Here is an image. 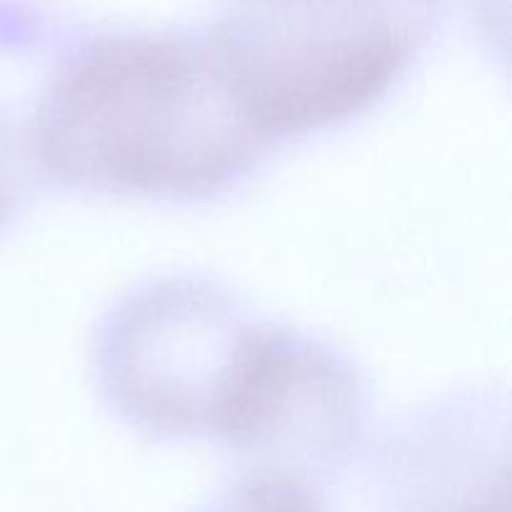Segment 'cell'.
I'll use <instances>...</instances> for the list:
<instances>
[{"mask_svg":"<svg viewBox=\"0 0 512 512\" xmlns=\"http://www.w3.org/2000/svg\"><path fill=\"white\" fill-rule=\"evenodd\" d=\"M260 325L210 285L170 280L110 323L103 370L128 418L163 435H215Z\"/></svg>","mask_w":512,"mask_h":512,"instance_id":"3","label":"cell"},{"mask_svg":"<svg viewBox=\"0 0 512 512\" xmlns=\"http://www.w3.org/2000/svg\"><path fill=\"white\" fill-rule=\"evenodd\" d=\"M348 370L318 343L260 328L230 395L218 438L250 453H335L355 428Z\"/></svg>","mask_w":512,"mask_h":512,"instance_id":"4","label":"cell"},{"mask_svg":"<svg viewBox=\"0 0 512 512\" xmlns=\"http://www.w3.org/2000/svg\"><path fill=\"white\" fill-rule=\"evenodd\" d=\"M210 512H323V508L295 478L265 473L230 490Z\"/></svg>","mask_w":512,"mask_h":512,"instance_id":"5","label":"cell"},{"mask_svg":"<svg viewBox=\"0 0 512 512\" xmlns=\"http://www.w3.org/2000/svg\"><path fill=\"white\" fill-rule=\"evenodd\" d=\"M440 8L443 0H235L208 48L260 133H305L375 103L428 45Z\"/></svg>","mask_w":512,"mask_h":512,"instance_id":"2","label":"cell"},{"mask_svg":"<svg viewBox=\"0 0 512 512\" xmlns=\"http://www.w3.org/2000/svg\"><path fill=\"white\" fill-rule=\"evenodd\" d=\"M8 183H10V175H8V143H5V130L3 123H0V218L5 213V205H8Z\"/></svg>","mask_w":512,"mask_h":512,"instance_id":"6","label":"cell"},{"mask_svg":"<svg viewBox=\"0 0 512 512\" xmlns=\"http://www.w3.org/2000/svg\"><path fill=\"white\" fill-rule=\"evenodd\" d=\"M263 138L208 45L170 35L95 40L55 73L35 115L48 173L108 193H218Z\"/></svg>","mask_w":512,"mask_h":512,"instance_id":"1","label":"cell"}]
</instances>
